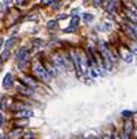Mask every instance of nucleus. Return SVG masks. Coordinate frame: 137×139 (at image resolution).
Here are the masks:
<instances>
[{
    "instance_id": "29",
    "label": "nucleus",
    "mask_w": 137,
    "mask_h": 139,
    "mask_svg": "<svg viewBox=\"0 0 137 139\" xmlns=\"http://www.w3.org/2000/svg\"><path fill=\"white\" fill-rule=\"evenodd\" d=\"M4 2H6V4H10V3L13 2V0H4Z\"/></svg>"
},
{
    "instance_id": "15",
    "label": "nucleus",
    "mask_w": 137,
    "mask_h": 139,
    "mask_svg": "<svg viewBox=\"0 0 137 139\" xmlns=\"http://www.w3.org/2000/svg\"><path fill=\"white\" fill-rule=\"evenodd\" d=\"M8 55H10V52H8V50L6 48V51H3L2 55H0V59H2V62L7 61V59H8Z\"/></svg>"
},
{
    "instance_id": "27",
    "label": "nucleus",
    "mask_w": 137,
    "mask_h": 139,
    "mask_svg": "<svg viewBox=\"0 0 137 139\" xmlns=\"http://www.w3.org/2000/svg\"><path fill=\"white\" fill-rule=\"evenodd\" d=\"M2 124H3V114L0 113V125H2Z\"/></svg>"
},
{
    "instance_id": "24",
    "label": "nucleus",
    "mask_w": 137,
    "mask_h": 139,
    "mask_svg": "<svg viewBox=\"0 0 137 139\" xmlns=\"http://www.w3.org/2000/svg\"><path fill=\"white\" fill-rule=\"evenodd\" d=\"M32 136H33V134H32V132H28V134H25L24 138H32Z\"/></svg>"
},
{
    "instance_id": "30",
    "label": "nucleus",
    "mask_w": 137,
    "mask_h": 139,
    "mask_svg": "<svg viewBox=\"0 0 137 139\" xmlns=\"http://www.w3.org/2000/svg\"><path fill=\"white\" fill-rule=\"evenodd\" d=\"M133 2H134V6H136V7H137V0H133Z\"/></svg>"
},
{
    "instance_id": "20",
    "label": "nucleus",
    "mask_w": 137,
    "mask_h": 139,
    "mask_svg": "<svg viewBox=\"0 0 137 139\" xmlns=\"http://www.w3.org/2000/svg\"><path fill=\"white\" fill-rule=\"evenodd\" d=\"M122 116H125V117H130V116H132V112L125 110V112H122Z\"/></svg>"
},
{
    "instance_id": "7",
    "label": "nucleus",
    "mask_w": 137,
    "mask_h": 139,
    "mask_svg": "<svg viewBox=\"0 0 137 139\" xmlns=\"http://www.w3.org/2000/svg\"><path fill=\"white\" fill-rule=\"evenodd\" d=\"M11 84H13V76H11V73H7L4 80H3V87H4V88H10Z\"/></svg>"
},
{
    "instance_id": "22",
    "label": "nucleus",
    "mask_w": 137,
    "mask_h": 139,
    "mask_svg": "<svg viewBox=\"0 0 137 139\" xmlns=\"http://www.w3.org/2000/svg\"><path fill=\"white\" fill-rule=\"evenodd\" d=\"M53 0H42V4H50Z\"/></svg>"
},
{
    "instance_id": "28",
    "label": "nucleus",
    "mask_w": 137,
    "mask_h": 139,
    "mask_svg": "<svg viewBox=\"0 0 137 139\" xmlns=\"http://www.w3.org/2000/svg\"><path fill=\"white\" fill-rule=\"evenodd\" d=\"M100 2H101V0H93V3H94V4H98Z\"/></svg>"
},
{
    "instance_id": "16",
    "label": "nucleus",
    "mask_w": 137,
    "mask_h": 139,
    "mask_svg": "<svg viewBox=\"0 0 137 139\" xmlns=\"http://www.w3.org/2000/svg\"><path fill=\"white\" fill-rule=\"evenodd\" d=\"M15 43H17V39H15V37H13L11 40H8L7 43H6V48H7V50H10L11 47H13L14 44H15Z\"/></svg>"
},
{
    "instance_id": "10",
    "label": "nucleus",
    "mask_w": 137,
    "mask_h": 139,
    "mask_svg": "<svg viewBox=\"0 0 137 139\" xmlns=\"http://www.w3.org/2000/svg\"><path fill=\"white\" fill-rule=\"evenodd\" d=\"M132 131H133V124H132V121H126L125 123V127H123V132L126 135H130L132 134Z\"/></svg>"
},
{
    "instance_id": "19",
    "label": "nucleus",
    "mask_w": 137,
    "mask_h": 139,
    "mask_svg": "<svg viewBox=\"0 0 137 139\" xmlns=\"http://www.w3.org/2000/svg\"><path fill=\"white\" fill-rule=\"evenodd\" d=\"M55 25H57V21H50V22L47 23V26L50 29H53V28H55Z\"/></svg>"
},
{
    "instance_id": "13",
    "label": "nucleus",
    "mask_w": 137,
    "mask_h": 139,
    "mask_svg": "<svg viewBox=\"0 0 137 139\" xmlns=\"http://www.w3.org/2000/svg\"><path fill=\"white\" fill-rule=\"evenodd\" d=\"M78 23H79V17L72 15V21H71V28H76Z\"/></svg>"
},
{
    "instance_id": "25",
    "label": "nucleus",
    "mask_w": 137,
    "mask_h": 139,
    "mask_svg": "<svg viewBox=\"0 0 137 139\" xmlns=\"http://www.w3.org/2000/svg\"><path fill=\"white\" fill-rule=\"evenodd\" d=\"M66 17L68 15H65V14H64V15H58V19H64V18H66Z\"/></svg>"
},
{
    "instance_id": "5",
    "label": "nucleus",
    "mask_w": 137,
    "mask_h": 139,
    "mask_svg": "<svg viewBox=\"0 0 137 139\" xmlns=\"http://www.w3.org/2000/svg\"><path fill=\"white\" fill-rule=\"evenodd\" d=\"M21 83H22V84H25V85H28V87H31V88H36L37 87V83L33 79L28 77V76H22V77H21Z\"/></svg>"
},
{
    "instance_id": "14",
    "label": "nucleus",
    "mask_w": 137,
    "mask_h": 139,
    "mask_svg": "<svg viewBox=\"0 0 137 139\" xmlns=\"http://www.w3.org/2000/svg\"><path fill=\"white\" fill-rule=\"evenodd\" d=\"M83 21H84V22H87V23L92 22V21H93V14L84 13V14H83Z\"/></svg>"
},
{
    "instance_id": "11",
    "label": "nucleus",
    "mask_w": 137,
    "mask_h": 139,
    "mask_svg": "<svg viewBox=\"0 0 137 139\" xmlns=\"http://www.w3.org/2000/svg\"><path fill=\"white\" fill-rule=\"evenodd\" d=\"M18 91L21 94H24V95H31L32 94L31 87H21V85H18Z\"/></svg>"
},
{
    "instance_id": "17",
    "label": "nucleus",
    "mask_w": 137,
    "mask_h": 139,
    "mask_svg": "<svg viewBox=\"0 0 137 139\" xmlns=\"http://www.w3.org/2000/svg\"><path fill=\"white\" fill-rule=\"evenodd\" d=\"M15 124L17 127H24V125H28V120L27 119H24V120H18V121H15Z\"/></svg>"
},
{
    "instance_id": "8",
    "label": "nucleus",
    "mask_w": 137,
    "mask_h": 139,
    "mask_svg": "<svg viewBox=\"0 0 137 139\" xmlns=\"http://www.w3.org/2000/svg\"><path fill=\"white\" fill-rule=\"evenodd\" d=\"M116 8V2L115 0H108V3H105V10L108 13H113Z\"/></svg>"
},
{
    "instance_id": "21",
    "label": "nucleus",
    "mask_w": 137,
    "mask_h": 139,
    "mask_svg": "<svg viewBox=\"0 0 137 139\" xmlns=\"http://www.w3.org/2000/svg\"><path fill=\"white\" fill-rule=\"evenodd\" d=\"M0 108H2V109H4V108H6V99H4V98L2 99V103H0Z\"/></svg>"
},
{
    "instance_id": "6",
    "label": "nucleus",
    "mask_w": 137,
    "mask_h": 139,
    "mask_svg": "<svg viewBox=\"0 0 137 139\" xmlns=\"http://www.w3.org/2000/svg\"><path fill=\"white\" fill-rule=\"evenodd\" d=\"M27 55H28V50L27 48H19L18 52H17V59H18L19 62H24L25 59H27Z\"/></svg>"
},
{
    "instance_id": "12",
    "label": "nucleus",
    "mask_w": 137,
    "mask_h": 139,
    "mask_svg": "<svg viewBox=\"0 0 137 139\" xmlns=\"http://www.w3.org/2000/svg\"><path fill=\"white\" fill-rule=\"evenodd\" d=\"M15 116L17 117H31L32 116V112L31 110H22V112H18Z\"/></svg>"
},
{
    "instance_id": "4",
    "label": "nucleus",
    "mask_w": 137,
    "mask_h": 139,
    "mask_svg": "<svg viewBox=\"0 0 137 139\" xmlns=\"http://www.w3.org/2000/svg\"><path fill=\"white\" fill-rule=\"evenodd\" d=\"M122 29H123V32L127 34V36L130 37L132 40H137V33H136V29L133 28V26H130V25H122Z\"/></svg>"
},
{
    "instance_id": "26",
    "label": "nucleus",
    "mask_w": 137,
    "mask_h": 139,
    "mask_svg": "<svg viewBox=\"0 0 137 139\" xmlns=\"http://www.w3.org/2000/svg\"><path fill=\"white\" fill-rule=\"evenodd\" d=\"M132 51L134 52V54H137V47H136V46H134V47H133V48H132Z\"/></svg>"
},
{
    "instance_id": "23",
    "label": "nucleus",
    "mask_w": 137,
    "mask_h": 139,
    "mask_svg": "<svg viewBox=\"0 0 137 139\" xmlns=\"http://www.w3.org/2000/svg\"><path fill=\"white\" fill-rule=\"evenodd\" d=\"M24 2H25V0H15V3L18 6H22V4H24Z\"/></svg>"
},
{
    "instance_id": "1",
    "label": "nucleus",
    "mask_w": 137,
    "mask_h": 139,
    "mask_svg": "<svg viewBox=\"0 0 137 139\" xmlns=\"http://www.w3.org/2000/svg\"><path fill=\"white\" fill-rule=\"evenodd\" d=\"M33 73L39 80H42L43 83H49L50 81V73L46 70V67L43 66L40 62H36L33 63Z\"/></svg>"
},
{
    "instance_id": "3",
    "label": "nucleus",
    "mask_w": 137,
    "mask_h": 139,
    "mask_svg": "<svg viewBox=\"0 0 137 139\" xmlns=\"http://www.w3.org/2000/svg\"><path fill=\"white\" fill-rule=\"evenodd\" d=\"M53 63L58 69V72H62L64 67H65V62H64V58L61 55H53Z\"/></svg>"
},
{
    "instance_id": "2",
    "label": "nucleus",
    "mask_w": 137,
    "mask_h": 139,
    "mask_svg": "<svg viewBox=\"0 0 137 139\" xmlns=\"http://www.w3.org/2000/svg\"><path fill=\"white\" fill-rule=\"evenodd\" d=\"M118 54H119V57H121L125 62H127V63H130V62L133 61V54L125 46H121L118 48Z\"/></svg>"
},
{
    "instance_id": "9",
    "label": "nucleus",
    "mask_w": 137,
    "mask_h": 139,
    "mask_svg": "<svg viewBox=\"0 0 137 139\" xmlns=\"http://www.w3.org/2000/svg\"><path fill=\"white\" fill-rule=\"evenodd\" d=\"M125 15L127 17V19H129L130 22H134V23H137V14L132 13V11H129V10H126V11H125Z\"/></svg>"
},
{
    "instance_id": "18",
    "label": "nucleus",
    "mask_w": 137,
    "mask_h": 139,
    "mask_svg": "<svg viewBox=\"0 0 137 139\" xmlns=\"http://www.w3.org/2000/svg\"><path fill=\"white\" fill-rule=\"evenodd\" d=\"M21 128H17V129H14V131H11L10 132V136H18L19 134H21Z\"/></svg>"
}]
</instances>
